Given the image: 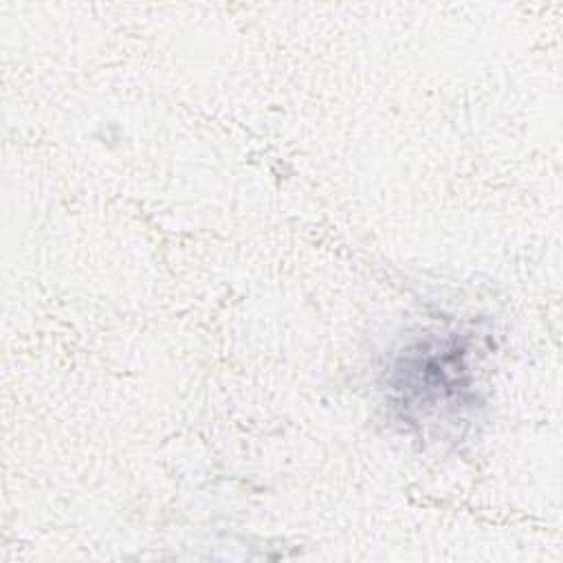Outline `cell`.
<instances>
[{
  "label": "cell",
  "instance_id": "cell-1",
  "mask_svg": "<svg viewBox=\"0 0 563 563\" xmlns=\"http://www.w3.org/2000/svg\"><path fill=\"white\" fill-rule=\"evenodd\" d=\"M471 343L460 332H431L413 343L396 363L391 387L405 418L420 420L444 409L468 407L471 396Z\"/></svg>",
  "mask_w": 563,
  "mask_h": 563
}]
</instances>
